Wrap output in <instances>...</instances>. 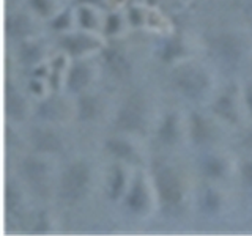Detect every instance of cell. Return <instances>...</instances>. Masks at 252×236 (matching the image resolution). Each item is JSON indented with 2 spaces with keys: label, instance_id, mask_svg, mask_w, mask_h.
Here are the masks:
<instances>
[{
  "label": "cell",
  "instance_id": "6da1fadb",
  "mask_svg": "<svg viewBox=\"0 0 252 236\" xmlns=\"http://www.w3.org/2000/svg\"><path fill=\"white\" fill-rule=\"evenodd\" d=\"M87 179H89V175H87V170L82 167V165H73L63 177L62 181V187H63V194L69 199H76L79 197L84 189L87 186Z\"/></svg>",
  "mask_w": 252,
  "mask_h": 236
},
{
  "label": "cell",
  "instance_id": "277c9868",
  "mask_svg": "<svg viewBox=\"0 0 252 236\" xmlns=\"http://www.w3.org/2000/svg\"><path fill=\"white\" fill-rule=\"evenodd\" d=\"M85 79H87L85 69H77V71H74L73 77H71V87H73V88H79V87H82L87 82Z\"/></svg>",
  "mask_w": 252,
  "mask_h": 236
},
{
  "label": "cell",
  "instance_id": "7a4b0ae2",
  "mask_svg": "<svg viewBox=\"0 0 252 236\" xmlns=\"http://www.w3.org/2000/svg\"><path fill=\"white\" fill-rule=\"evenodd\" d=\"M158 184H159L161 195H162V199H165V202L177 203L180 200V195H181L180 184L172 172L169 170L162 172L161 175L158 177Z\"/></svg>",
  "mask_w": 252,
  "mask_h": 236
},
{
  "label": "cell",
  "instance_id": "3957f363",
  "mask_svg": "<svg viewBox=\"0 0 252 236\" xmlns=\"http://www.w3.org/2000/svg\"><path fill=\"white\" fill-rule=\"evenodd\" d=\"M177 82L186 93H197L199 90H202L205 79H203V76L199 73V71L183 69V71H180V73H178Z\"/></svg>",
  "mask_w": 252,
  "mask_h": 236
}]
</instances>
